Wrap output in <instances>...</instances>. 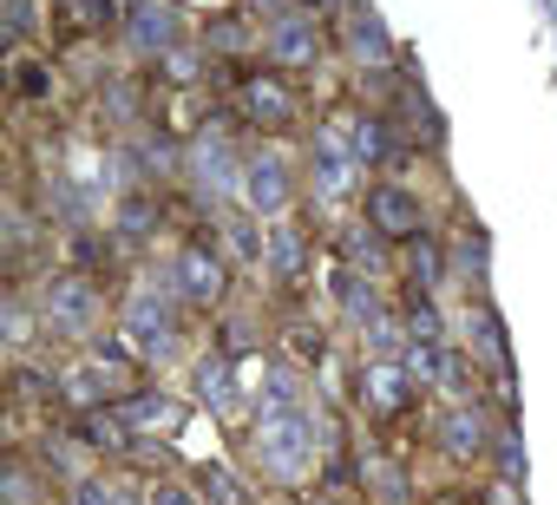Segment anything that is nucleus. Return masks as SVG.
Segmentation results:
<instances>
[{
    "label": "nucleus",
    "mask_w": 557,
    "mask_h": 505,
    "mask_svg": "<svg viewBox=\"0 0 557 505\" xmlns=\"http://www.w3.org/2000/svg\"><path fill=\"white\" fill-rule=\"evenodd\" d=\"M368 223H374L381 236H426L420 197H407L400 184H374V190H368Z\"/></svg>",
    "instance_id": "obj_7"
},
{
    "label": "nucleus",
    "mask_w": 557,
    "mask_h": 505,
    "mask_svg": "<svg viewBox=\"0 0 557 505\" xmlns=\"http://www.w3.org/2000/svg\"><path fill=\"white\" fill-rule=\"evenodd\" d=\"M348 53H355V60H374V66H387V60H394V40H387V27H381L368 8H355V14H348Z\"/></svg>",
    "instance_id": "obj_12"
},
{
    "label": "nucleus",
    "mask_w": 557,
    "mask_h": 505,
    "mask_svg": "<svg viewBox=\"0 0 557 505\" xmlns=\"http://www.w3.org/2000/svg\"><path fill=\"white\" fill-rule=\"evenodd\" d=\"M361 401H368L374 414H400V407H407V381H400V368H368V374H361Z\"/></svg>",
    "instance_id": "obj_14"
},
{
    "label": "nucleus",
    "mask_w": 557,
    "mask_h": 505,
    "mask_svg": "<svg viewBox=\"0 0 557 505\" xmlns=\"http://www.w3.org/2000/svg\"><path fill=\"white\" fill-rule=\"evenodd\" d=\"M498 466H505V479L524 472V446H518V433H498Z\"/></svg>",
    "instance_id": "obj_22"
},
{
    "label": "nucleus",
    "mask_w": 557,
    "mask_h": 505,
    "mask_svg": "<svg viewBox=\"0 0 557 505\" xmlns=\"http://www.w3.org/2000/svg\"><path fill=\"white\" fill-rule=\"evenodd\" d=\"M355 151L368 164H381L387 158V119H355Z\"/></svg>",
    "instance_id": "obj_18"
},
{
    "label": "nucleus",
    "mask_w": 557,
    "mask_h": 505,
    "mask_svg": "<svg viewBox=\"0 0 557 505\" xmlns=\"http://www.w3.org/2000/svg\"><path fill=\"white\" fill-rule=\"evenodd\" d=\"M158 223H164V204H158L151 190H132V197L119 204V236H125V243H145Z\"/></svg>",
    "instance_id": "obj_13"
},
{
    "label": "nucleus",
    "mask_w": 557,
    "mask_h": 505,
    "mask_svg": "<svg viewBox=\"0 0 557 505\" xmlns=\"http://www.w3.org/2000/svg\"><path fill=\"white\" fill-rule=\"evenodd\" d=\"M262 257H269V270L283 276V283H302L309 276V236L296 230V223H275V230H262Z\"/></svg>",
    "instance_id": "obj_9"
},
{
    "label": "nucleus",
    "mask_w": 557,
    "mask_h": 505,
    "mask_svg": "<svg viewBox=\"0 0 557 505\" xmlns=\"http://www.w3.org/2000/svg\"><path fill=\"white\" fill-rule=\"evenodd\" d=\"M8 329H14V342H21V348H27V342H34V309H27V303H21V296H14V303H8Z\"/></svg>",
    "instance_id": "obj_21"
},
{
    "label": "nucleus",
    "mask_w": 557,
    "mask_h": 505,
    "mask_svg": "<svg viewBox=\"0 0 557 505\" xmlns=\"http://www.w3.org/2000/svg\"><path fill=\"white\" fill-rule=\"evenodd\" d=\"M203 53H210V60H243V53H269V40H262L249 21L230 14V21H210V27H203Z\"/></svg>",
    "instance_id": "obj_11"
},
{
    "label": "nucleus",
    "mask_w": 557,
    "mask_h": 505,
    "mask_svg": "<svg viewBox=\"0 0 557 505\" xmlns=\"http://www.w3.org/2000/svg\"><path fill=\"white\" fill-rule=\"evenodd\" d=\"M433 505H466V498H459V492H446V498H433Z\"/></svg>",
    "instance_id": "obj_26"
},
{
    "label": "nucleus",
    "mask_w": 557,
    "mask_h": 505,
    "mask_svg": "<svg viewBox=\"0 0 557 505\" xmlns=\"http://www.w3.org/2000/svg\"><path fill=\"white\" fill-rule=\"evenodd\" d=\"M243 197H249V210H283L289 204V164L275 151L243 158Z\"/></svg>",
    "instance_id": "obj_8"
},
{
    "label": "nucleus",
    "mask_w": 557,
    "mask_h": 505,
    "mask_svg": "<svg viewBox=\"0 0 557 505\" xmlns=\"http://www.w3.org/2000/svg\"><path fill=\"white\" fill-rule=\"evenodd\" d=\"M171 290H177V303L210 309V303H223V263L210 257L203 243H184L177 263H171Z\"/></svg>",
    "instance_id": "obj_6"
},
{
    "label": "nucleus",
    "mask_w": 557,
    "mask_h": 505,
    "mask_svg": "<svg viewBox=\"0 0 557 505\" xmlns=\"http://www.w3.org/2000/svg\"><path fill=\"white\" fill-rule=\"evenodd\" d=\"M322 53H329V40H322V14L289 8V14H275V21H269V60L283 66V73H315Z\"/></svg>",
    "instance_id": "obj_1"
},
{
    "label": "nucleus",
    "mask_w": 557,
    "mask_h": 505,
    "mask_svg": "<svg viewBox=\"0 0 557 505\" xmlns=\"http://www.w3.org/2000/svg\"><path fill=\"white\" fill-rule=\"evenodd\" d=\"M342 309H348V322H381V303L361 276H342Z\"/></svg>",
    "instance_id": "obj_17"
},
{
    "label": "nucleus",
    "mask_w": 557,
    "mask_h": 505,
    "mask_svg": "<svg viewBox=\"0 0 557 505\" xmlns=\"http://www.w3.org/2000/svg\"><path fill=\"white\" fill-rule=\"evenodd\" d=\"M125 335L145 348V355H171L177 348V316H171V303L158 296V290H132V303H125Z\"/></svg>",
    "instance_id": "obj_4"
},
{
    "label": "nucleus",
    "mask_w": 557,
    "mask_h": 505,
    "mask_svg": "<svg viewBox=\"0 0 557 505\" xmlns=\"http://www.w3.org/2000/svg\"><path fill=\"white\" fill-rule=\"evenodd\" d=\"M197 394H203V401H223V394H230V368H223V361H203V368H197Z\"/></svg>",
    "instance_id": "obj_20"
},
{
    "label": "nucleus",
    "mask_w": 557,
    "mask_h": 505,
    "mask_svg": "<svg viewBox=\"0 0 557 505\" xmlns=\"http://www.w3.org/2000/svg\"><path fill=\"white\" fill-rule=\"evenodd\" d=\"M400 119H407V138H420V145H440V138H446V132H440V112H433L413 86L400 93Z\"/></svg>",
    "instance_id": "obj_15"
},
{
    "label": "nucleus",
    "mask_w": 557,
    "mask_h": 505,
    "mask_svg": "<svg viewBox=\"0 0 557 505\" xmlns=\"http://www.w3.org/2000/svg\"><path fill=\"white\" fill-rule=\"evenodd\" d=\"M440 446L453 453V459H479L492 440H485V420H479V407H453V414H440Z\"/></svg>",
    "instance_id": "obj_10"
},
{
    "label": "nucleus",
    "mask_w": 557,
    "mask_h": 505,
    "mask_svg": "<svg viewBox=\"0 0 557 505\" xmlns=\"http://www.w3.org/2000/svg\"><path fill=\"white\" fill-rule=\"evenodd\" d=\"M236 112H243V125L283 132V125H296V93L275 79V73H249V79L236 86Z\"/></svg>",
    "instance_id": "obj_5"
},
{
    "label": "nucleus",
    "mask_w": 557,
    "mask_h": 505,
    "mask_svg": "<svg viewBox=\"0 0 557 505\" xmlns=\"http://www.w3.org/2000/svg\"><path fill=\"white\" fill-rule=\"evenodd\" d=\"M296 8H302V14H329V8H335V0H296Z\"/></svg>",
    "instance_id": "obj_25"
},
{
    "label": "nucleus",
    "mask_w": 557,
    "mask_h": 505,
    "mask_svg": "<svg viewBox=\"0 0 557 505\" xmlns=\"http://www.w3.org/2000/svg\"><path fill=\"white\" fill-rule=\"evenodd\" d=\"M151 505H197L184 485H151Z\"/></svg>",
    "instance_id": "obj_24"
},
{
    "label": "nucleus",
    "mask_w": 557,
    "mask_h": 505,
    "mask_svg": "<svg viewBox=\"0 0 557 505\" xmlns=\"http://www.w3.org/2000/svg\"><path fill=\"white\" fill-rule=\"evenodd\" d=\"M40 316H47V329L53 335H86L92 322H99V290L86 283V276H47L40 283Z\"/></svg>",
    "instance_id": "obj_2"
},
{
    "label": "nucleus",
    "mask_w": 557,
    "mask_h": 505,
    "mask_svg": "<svg viewBox=\"0 0 557 505\" xmlns=\"http://www.w3.org/2000/svg\"><path fill=\"white\" fill-rule=\"evenodd\" d=\"M125 40H132L145 60H171V53H177V40H184V14L171 8V0H132Z\"/></svg>",
    "instance_id": "obj_3"
},
{
    "label": "nucleus",
    "mask_w": 557,
    "mask_h": 505,
    "mask_svg": "<svg viewBox=\"0 0 557 505\" xmlns=\"http://www.w3.org/2000/svg\"><path fill=\"white\" fill-rule=\"evenodd\" d=\"M8 27H14V40L34 34V0H8Z\"/></svg>",
    "instance_id": "obj_23"
},
{
    "label": "nucleus",
    "mask_w": 557,
    "mask_h": 505,
    "mask_svg": "<svg viewBox=\"0 0 557 505\" xmlns=\"http://www.w3.org/2000/svg\"><path fill=\"white\" fill-rule=\"evenodd\" d=\"M440 276H446V263H440V249H433L426 236H413V283H420V290H440Z\"/></svg>",
    "instance_id": "obj_19"
},
{
    "label": "nucleus",
    "mask_w": 557,
    "mask_h": 505,
    "mask_svg": "<svg viewBox=\"0 0 557 505\" xmlns=\"http://www.w3.org/2000/svg\"><path fill=\"white\" fill-rule=\"evenodd\" d=\"M73 505H138L132 485H112V479H79L73 485Z\"/></svg>",
    "instance_id": "obj_16"
}]
</instances>
